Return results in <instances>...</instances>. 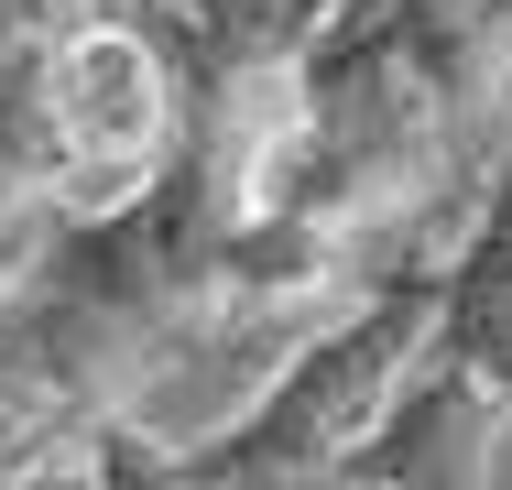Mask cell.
I'll list each match as a JSON object with an SVG mask.
<instances>
[{"mask_svg": "<svg viewBox=\"0 0 512 490\" xmlns=\"http://www.w3.org/2000/svg\"><path fill=\"white\" fill-rule=\"evenodd\" d=\"M425 316H436V273L349 294L338 316H316L306 338L284 349V371L251 392L229 425H207L197 447L164 458V480H240V490H284V480H338V458L371 436V414L393 403L404 360L425 349Z\"/></svg>", "mask_w": 512, "mask_h": 490, "instance_id": "obj_1", "label": "cell"}, {"mask_svg": "<svg viewBox=\"0 0 512 490\" xmlns=\"http://www.w3.org/2000/svg\"><path fill=\"white\" fill-rule=\"evenodd\" d=\"M44 109H55V153H66V218L131 196L175 142V66H164L153 22H131L109 0H55L44 11Z\"/></svg>", "mask_w": 512, "mask_h": 490, "instance_id": "obj_2", "label": "cell"}, {"mask_svg": "<svg viewBox=\"0 0 512 490\" xmlns=\"http://www.w3.org/2000/svg\"><path fill=\"white\" fill-rule=\"evenodd\" d=\"M142 11H153L175 88H197V77H240V66H284L338 0H142Z\"/></svg>", "mask_w": 512, "mask_h": 490, "instance_id": "obj_3", "label": "cell"}, {"mask_svg": "<svg viewBox=\"0 0 512 490\" xmlns=\"http://www.w3.org/2000/svg\"><path fill=\"white\" fill-rule=\"evenodd\" d=\"M33 11H44V0H0V44H11V33H22Z\"/></svg>", "mask_w": 512, "mask_h": 490, "instance_id": "obj_4", "label": "cell"}, {"mask_svg": "<svg viewBox=\"0 0 512 490\" xmlns=\"http://www.w3.org/2000/svg\"><path fill=\"white\" fill-rule=\"evenodd\" d=\"M502 480H512V382H502Z\"/></svg>", "mask_w": 512, "mask_h": 490, "instance_id": "obj_5", "label": "cell"}, {"mask_svg": "<svg viewBox=\"0 0 512 490\" xmlns=\"http://www.w3.org/2000/svg\"><path fill=\"white\" fill-rule=\"evenodd\" d=\"M491 11H502V22H512V0H491Z\"/></svg>", "mask_w": 512, "mask_h": 490, "instance_id": "obj_6", "label": "cell"}, {"mask_svg": "<svg viewBox=\"0 0 512 490\" xmlns=\"http://www.w3.org/2000/svg\"><path fill=\"white\" fill-rule=\"evenodd\" d=\"M0 273H11V262H0Z\"/></svg>", "mask_w": 512, "mask_h": 490, "instance_id": "obj_7", "label": "cell"}]
</instances>
